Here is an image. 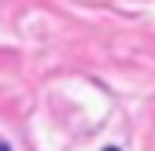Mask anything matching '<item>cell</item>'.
<instances>
[{
    "label": "cell",
    "mask_w": 155,
    "mask_h": 151,
    "mask_svg": "<svg viewBox=\"0 0 155 151\" xmlns=\"http://www.w3.org/2000/svg\"><path fill=\"white\" fill-rule=\"evenodd\" d=\"M0 151H11V147H8V144H0Z\"/></svg>",
    "instance_id": "cell-1"
},
{
    "label": "cell",
    "mask_w": 155,
    "mask_h": 151,
    "mask_svg": "<svg viewBox=\"0 0 155 151\" xmlns=\"http://www.w3.org/2000/svg\"><path fill=\"white\" fill-rule=\"evenodd\" d=\"M104 151H118V147H104Z\"/></svg>",
    "instance_id": "cell-2"
}]
</instances>
